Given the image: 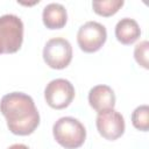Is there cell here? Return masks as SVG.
<instances>
[{
  "instance_id": "1",
  "label": "cell",
  "mask_w": 149,
  "mask_h": 149,
  "mask_svg": "<svg viewBox=\"0 0 149 149\" xmlns=\"http://www.w3.org/2000/svg\"><path fill=\"white\" fill-rule=\"evenodd\" d=\"M0 112L8 129L15 135H29L40 125V113L33 98L22 92L5 94L0 100Z\"/></svg>"
},
{
  "instance_id": "2",
  "label": "cell",
  "mask_w": 149,
  "mask_h": 149,
  "mask_svg": "<svg viewBox=\"0 0 149 149\" xmlns=\"http://www.w3.org/2000/svg\"><path fill=\"white\" fill-rule=\"evenodd\" d=\"M52 134L56 142L65 149L79 148L86 139V129L84 125L72 116H63L58 119L54 123Z\"/></svg>"
},
{
  "instance_id": "3",
  "label": "cell",
  "mask_w": 149,
  "mask_h": 149,
  "mask_svg": "<svg viewBox=\"0 0 149 149\" xmlns=\"http://www.w3.org/2000/svg\"><path fill=\"white\" fill-rule=\"evenodd\" d=\"M23 42V22L14 14L0 16V54L16 52Z\"/></svg>"
},
{
  "instance_id": "4",
  "label": "cell",
  "mask_w": 149,
  "mask_h": 149,
  "mask_svg": "<svg viewBox=\"0 0 149 149\" xmlns=\"http://www.w3.org/2000/svg\"><path fill=\"white\" fill-rule=\"evenodd\" d=\"M43 59L51 69L66 68L72 59V47L66 38H50L43 48Z\"/></svg>"
},
{
  "instance_id": "5",
  "label": "cell",
  "mask_w": 149,
  "mask_h": 149,
  "mask_svg": "<svg viewBox=\"0 0 149 149\" xmlns=\"http://www.w3.org/2000/svg\"><path fill=\"white\" fill-rule=\"evenodd\" d=\"M44 98L51 108L63 109L72 102L74 98V87L68 79L56 78L47 84Z\"/></svg>"
},
{
  "instance_id": "6",
  "label": "cell",
  "mask_w": 149,
  "mask_h": 149,
  "mask_svg": "<svg viewBox=\"0 0 149 149\" xmlns=\"http://www.w3.org/2000/svg\"><path fill=\"white\" fill-rule=\"evenodd\" d=\"M107 38V31L104 24L97 21H88L80 26L77 33V43L85 52L98 51Z\"/></svg>"
},
{
  "instance_id": "7",
  "label": "cell",
  "mask_w": 149,
  "mask_h": 149,
  "mask_svg": "<svg viewBox=\"0 0 149 149\" xmlns=\"http://www.w3.org/2000/svg\"><path fill=\"white\" fill-rule=\"evenodd\" d=\"M95 125L99 134L109 141L119 139L125 133V119L114 108L99 112Z\"/></svg>"
},
{
  "instance_id": "8",
  "label": "cell",
  "mask_w": 149,
  "mask_h": 149,
  "mask_svg": "<svg viewBox=\"0 0 149 149\" xmlns=\"http://www.w3.org/2000/svg\"><path fill=\"white\" fill-rule=\"evenodd\" d=\"M88 102L90 106L99 112L114 108L115 105V94L112 87L108 85H95L88 92Z\"/></svg>"
},
{
  "instance_id": "9",
  "label": "cell",
  "mask_w": 149,
  "mask_h": 149,
  "mask_svg": "<svg viewBox=\"0 0 149 149\" xmlns=\"http://www.w3.org/2000/svg\"><path fill=\"white\" fill-rule=\"evenodd\" d=\"M42 20L48 29H61L65 26L68 13L63 5L57 2L48 3L43 8Z\"/></svg>"
},
{
  "instance_id": "10",
  "label": "cell",
  "mask_w": 149,
  "mask_h": 149,
  "mask_svg": "<svg viewBox=\"0 0 149 149\" xmlns=\"http://www.w3.org/2000/svg\"><path fill=\"white\" fill-rule=\"evenodd\" d=\"M141 36V29L139 23L130 17L121 19L115 26V37L116 40L126 45L133 44Z\"/></svg>"
},
{
  "instance_id": "11",
  "label": "cell",
  "mask_w": 149,
  "mask_h": 149,
  "mask_svg": "<svg viewBox=\"0 0 149 149\" xmlns=\"http://www.w3.org/2000/svg\"><path fill=\"white\" fill-rule=\"evenodd\" d=\"M123 6V0H95L92 2L93 10L101 16L114 15Z\"/></svg>"
},
{
  "instance_id": "12",
  "label": "cell",
  "mask_w": 149,
  "mask_h": 149,
  "mask_svg": "<svg viewBox=\"0 0 149 149\" xmlns=\"http://www.w3.org/2000/svg\"><path fill=\"white\" fill-rule=\"evenodd\" d=\"M132 123L133 126L142 132L149 129V107L148 105H141L134 109L132 113Z\"/></svg>"
},
{
  "instance_id": "13",
  "label": "cell",
  "mask_w": 149,
  "mask_h": 149,
  "mask_svg": "<svg viewBox=\"0 0 149 149\" xmlns=\"http://www.w3.org/2000/svg\"><path fill=\"white\" fill-rule=\"evenodd\" d=\"M148 50H149V42L142 41L139 44H136L134 49V57L139 65H141L144 69H148Z\"/></svg>"
},
{
  "instance_id": "14",
  "label": "cell",
  "mask_w": 149,
  "mask_h": 149,
  "mask_svg": "<svg viewBox=\"0 0 149 149\" xmlns=\"http://www.w3.org/2000/svg\"><path fill=\"white\" fill-rule=\"evenodd\" d=\"M7 149H29L26 144H22V143H15V144H12L10 147H8Z\"/></svg>"
}]
</instances>
